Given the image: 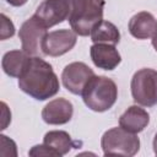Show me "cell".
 <instances>
[{"label":"cell","instance_id":"cell-5","mask_svg":"<svg viewBox=\"0 0 157 157\" xmlns=\"http://www.w3.org/2000/svg\"><path fill=\"white\" fill-rule=\"evenodd\" d=\"M131 96L135 103L144 107L157 104V71L145 67L137 70L130 83Z\"/></svg>","mask_w":157,"mask_h":157},{"label":"cell","instance_id":"cell-11","mask_svg":"<svg viewBox=\"0 0 157 157\" xmlns=\"http://www.w3.org/2000/svg\"><path fill=\"white\" fill-rule=\"evenodd\" d=\"M93 64L103 70H114L121 61V56L115 45L107 43H93L90 48Z\"/></svg>","mask_w":157,"mask_h":157},{"label":"cell","instance_id":"cell-9","mask_svg":"<svg viewBox=\"0 0 157 157\" xmlns=\"http://www.w3.org/2000/svg\"><path fill=\"white\" fill-rule=\"evenodd\" d=\"M77 40L72 29H56L48 32L42 42V53L48 56H60L70 52Z\"/></svg>","mask_w":157,"mask_h":157},{"label":"cell","instance_id":"cell-6","mask_svg":"<svg viewBox=\"0 0 157 157\" xmlns=\"http://www.w3.org/2000/svg\"><path fill=\"white\" fill-rule=\"evenodd\" d=\"M47 33V27L34 15L26 20L18 31L22 50L29 56H38L42 52V42Z\"/></svg>","mask_w":157,"mask_h":157},{"label":"cell","instance_id":"cell-15","mask_svg":"<svg viewBox=\"0 0 157 157\" xmlns=\"http://www.w3.org/2000/svg\"><path fill=\"white\" fill-rule=\"evenodd\" d=\"M91 39L93 43H107L115 45L120 40V32L114 23L102 20L93 27Z\"/></svg>","mask_w":157,"mask_h":157},{"label":"cell","instance_id":"cell-4","mask_svg":"<svg viewBox=\"0 0 157 157\" xmlns=\"http://www.w3.org/2000/svg\"><path fill=\"white\" fill-rule=\"evenodd\" d=\"M101 146L105 156H135L140 150V139L136 134L129 132L121 126L107 130L102 139Z\"/></svg>","mask_w":157,"mask_h":157},{"label":"cell","instance_id":"cell-1","mask_svg":"<svg viewBox=\"0 0 157 157\" xmlns=\"http://www.w3.org/2000/svg\"><path fill=\"white\" fill-rule=\"evenodd\" d=\"M18 87L34 99L45 101L59 92L60 83L49 63L40 56H29L18 77Z\"/></svg>","mask_w":157,"mask_h":157},{"label":"cell","instance_id":"cell-10","mask_svg":"<svg viewBox=\"0 0 157 157\" xmlns=\"http://www.w3.org/2000/svg\"><path fill=\"white\" fill-rule=\"evenodd\" d=\"M72 103L66 98H55L42 109V119L49 125H63L71 120Z\"/></svg>","mask_w":157,"mask_h":157},{"label":"cell","instance_id":"cell-18","mask_svg":"<svg viewBox=\"0 0 157 157\" xmlns=\"http://www.w3.org/2000/svg\"><path fill=\"white\" fill-rule=\"evenodd\" d=\"M28 155L29 156H54V157H59L58 156V153L54 151V150H52L50 147H48L47 145H36V146H33L31 150H29V152H28Z\"/></svg>","mask_w":157,"mask_h":157},{"label":"cell","instance_id":"cell-3","mask_svg":"<svg viewBox=\"0 0 157 157\" xmlns=\"http://www.w3.org/2000/svg\"><path fill=\"white\" fill-rule=\"evenodd\" d=\"M104 5V0H74L69 17L71 29L81 37L91 34L93 27L103 20Z\"/></svg>","mask_w":157,"mask_h":157},{"label":"cell","instance_id":"cell-17","mask_svg":"<svg viewBox=\"0 0 157 157\" xmlns=\"http://www.w3.org/2000/svg\"><path fill=\"white\" fill-rule=\"evenodd\" d=\"M15 34V26L12 21L4 13H1V31H0V38L1 40H5Z\"/></svg>","mask_w":157,"mask_h":157},{"label":"cell","instance_id":"cell-8","mask_svg":"<svg viewBox=\"0 0 157 157\" xmlns=\"http://www.w3.org/2000/svg\"><path fill=\"white\" fill-rule=\"evenodd\" d=\"M94 76L93 70L81 61H74L66 65L61 72L64 87L72 94H82L87 82Z\"/></svg>","mask_w":157,"mask_h":157},{"label":"cell","instance_id":"cell-14","mask_svg":"<svg viewBox=\"0 0 157 157\" xmlns=\"http://www.w3.org/2000/svg\"><path fill=\"white\" fill-rule=\"evenodd\" d=\"M29 55L23 50H10L4 54L1 60L2 70L6 75L11 77H20L22 71L25 70Z\"/></svg>","mask_w":157,"mask_h":157},{"label":"cell","instance_id":"cell-2","mask_svg":"<svg viewBox=\"0 0 157 157\" xmlns=\"http://www.w3.org/2000/svg\"><path fill=\"white\" fill-rule=\"evenodd\" d=\"M83 103L93 112H105L110 109L118 98L115 82L105 76H93L82 91Z\"/></svg>","mask_w":157,"mask_h":157},{"label":"cell","instance_id":"cell-19","mask_svg":"<svg viewBox=\"0 0 157 157\" xmlns=\"http://www.w3.org/2000/svg\"><path fill=\"white\" fill-rule=\"evenodd\" d=\"M10 5H12V6H16V7H18V6H22V5H25L26 2H27V0H6Z\"/></svg>","mask_w":157,"mask_h":157},{"label":"cell","instance_id":"cell-16","mask_svg":"<svg viewBox=\"0 0 157 157\" xmlns=\"http://www.w3.org/2000/svg\"><path fill=\"white\" fill-rule=\"evenodd\" d=\"M43 144L54 150L59 157L69 153V151L74 147L71 136L63 130H53L47 132L43 137Z\"/></svg>","mask_w":157,"mask_h":157},{"label":"cell","instance_id":"cell-13","mask_svg":"<svg viewBox=\"0 0 157 157\" xmlns=\"http://www.w3.org/2000/svg\"><path fill=\"white\" fill-rule=\"evenodd\" d=\"M150 123V114L139 105H130L119 118V126L129 132H141Z\"/></svg>","mask_w":157,"mask_h":157},{"label":"cell","instance_id":"cell-7","mask_svg":"<svg viewBox=\"0 0 157 157\" xmlns=\"http://www.w3.org/2000/svg\"><path fill=\"white\" fill-rule=\"evenodd\" d=\"M72 2L74 0H43L37 7L34 16L47 28H50L65 20H69L72 10Z\"/></svg>","mask_w":157,"mask_h":157},{"label":"cell","instance_id":"cell-21","mask_svg":"<svg viewBox=\"0 0 157 157\" xmlns=\"http://www.w3.org/2000/svg\"><path fill=\"white\" fill-rule=\"evenodd\" d=\"M153 151L157 155V134L155 135V139H153Z\"/></svg>","mask_w":157,"mask_h":157},{"label":"cell","instance_id":"cell-12","mask_svg":"<svg viewBox=\"0 0 157 157\" xmlns=\"http://www.w3.org/2000/svg\"><path fill=\"white\" fill-rule=\"evenodd\" d=\"M157 29V21L151 12L140 11L129 21V32L137 39L152 38Z\"/></svg>","mask_w":157,"mask_h":157},{"label":"cell","instance_id":"cell-20","mask_svg":"<svg viewBox=\"0 0 157 157\" xmlns=\"http://www.w3.org/2000/svg\"><path fill=\"white\" fill-rule=\"evenodd\" d=\"M152 45H153V48H155V50L157 52V29H156V32H155V34L152 36Z\"/></svg>","mask_w":157,"mask_h":157}]
</instances>
